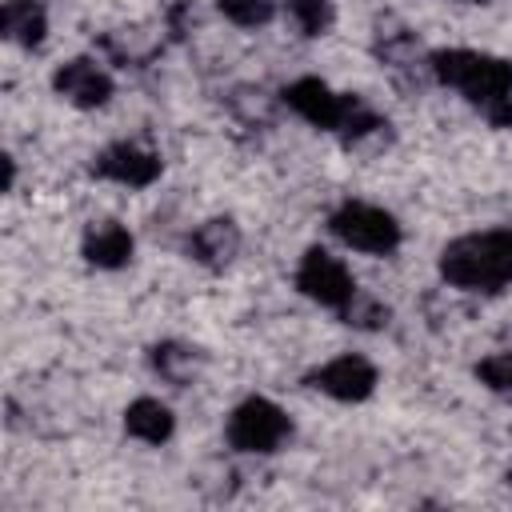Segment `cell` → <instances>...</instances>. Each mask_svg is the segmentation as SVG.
<instances>
[{"label":"cell","mask_w":512,"mask_h":512,"mask_svg":"<svg viewBox=\"0 0 512 512\" xmlns=\"http://www.w3.org/2000/svg\"><path fill=\"white\" fill-rule=\"evenodd\" d=\"M428 72L456 88L492 128H512V60L476 48H440L428 56Z\"/></svg>","instance_id":"1"},{"label":"cell","mask_w":512,"mask_h":512,"mask_svg":"<svg viewBox=\"0 0 512 512\" xmlns=\"http://www.w3.org/2000/svg\"><path fill=\"white\" fill-rule=\"evenodd\" d=\"M440 280L460 292H500L512 284V224L468 232L440 248Z\"/></svg>","instance_id":"2"},{"label":"cell","mask_w":512,"mask_h":512,"mask_svg":"<svg viewBox=\"0 0 512 512\" xmlns=\"http://www.w3.org/2000/svg\"><path fill=\"white\" fill-rule=\"evenodd\" d=\"M288 436H292V420L268 396H244L228 412V424H224L228 448L232 452H244V456H268V452L284 448Z\"/></svg>","instance_id":"3"},{"label":"cell","mask_w":512,"mask_h":512,"mask_svg":"<svg viewBox=\"0 0 512 512\" xmlns=\"http://www.w3.org/2000/svg\"><path fill=\"white\" fill-rule=\"evenodd\" d=\"M328 232L352 248V252H364V256H392L404 240L400 232V220L380 208V204H368V200H344L332 216H328Z\"/></svg>","instance_id":"4"},{"label":"cell","mask_w":512,"mask_h":512,"mask_svg":"<svg viewBox=\"0 0 512 512\" xmlns=\"http://www.w3.org/2000/svg\"><path fill=\"white\" fill-rule=\"evenodd\" d=\"M296 288L300 296H308L320 308L340 312L352 296H356V280L348 272V264L340 256H332L328 248H308L296 264Z\"/></svg>","instance_id":"5"},{"label":"cell","mask_w":512,"mask_h":512,"mask_svg":"<svg viewBox=\"0 0 512 512\" xmlns=\"http://www.w3.org/2000/svg\"><path fill=\"white\" fill-rule=\"evenodd\" d=\"M304 384H308L312 392L328 396V400L360 404V400H368V396L376 392L380 372H376V364H372L368 356H360V352H340V356L324 360L320 368H312V372L304 376Z\"/></svg>","instance_id":"6"},{"label":"cell","mask_w":512,"mask_h":512,"mask_svg":"<svg viewBox=\"0 0 512 512\" xmlns=\"http://www.w3.org/2000/svg\"><path fill=\"white\" fill-rule=\"evenodd\" d=\"M280 100H284L300 120H308L312 128L340 132L344 120L352 116V108H356L360 96H352V92H336V88L324 84L320 76H300V80H292V84L280 92Z\"/></svg>","instance_id":"7"},{"label":"cell","mask_w":512,"mask_h":512,"mask_svg":"<svg viewBox=\"0 0 512 512\" xmlns=\"http://www.w3.org/2000/svg\"><path fill=\"white\" fill-rule=\"evenodd\" d=\"M52 92H56L64 104L80 108V112H96V108H104V104L112 100L116 80H112V72H108L100 60H92V56H72V60H64V64H56V72H52Z\"/></svg>","instance_id":"8"},{"label":"cell","mask_w":512,"mask_h":512,"mask_svg":"<svg viewBox=\"0 0 512 512\" xmlns=\"http://www.w3.org/2000/svg\"><path fill=\"white\" fill-rule=\"evenodd\" d=\"M160 172H164L160 152L156 148H144L136 140H116V144L100 148L96 160H92V176L112 180L120 188H148V184L160 180Z\"/></svg>","instance_id":"9"},{"label":"cell","mask_w":512,"mask_h":512,"mask_svg":"<svg viewBox=\"0 0 512 512\" xmlns=\"http://www.w3.org/2000/svg\"><path fill=\"white\" fill-rule=\"evenodd\" d=\"M240 244H244V236H240V224H236L232 216H208V220H200V224L192 228V236H188V256H192L200 268L220 272V268H228V264L240 256Z\"/></svg>","instance_id":"10"},{"label":"cell","mask_w":512,"mask_h":512,"mask_svg":"<svg viewBox=\"0 0 512 512\" xmlns=\"http://www.w3.org/2000/svg\"><path fill=\"white\" fill-rule=\"evenodd\" d=\"M132 252H136V240L120 220H92L80 236V256L100 272L124 268L132 260Z\"/></svg>","instance_id":"11"},{"label":"cell","mask_w":512,"mask_h":512,"mask_svg":"<svg viewBox=\"0 0 512 512\" xmlns=\"http://www.w3.org/2000/svg\"><path fill=\"white\" fill-rule=\"evenodd\" d=\"M0 36L16 48H40L48 36V12L40 0H4L0 4Z\"/></svg>","instance_id":"12"},{"label":"cell","mask_w":512,"mask_h":512,"mask_svg":"<svg viewBox=\"0 0 512 512\" xmlns=\"http://www.w3.org/2000/svg\"><path fill=\"white\" fill-rule=\"evenodd\" d=\"M124 432L140 444H168L172 432H176V416L164 400L156 396H136L128 408H124Z\"/></svg>","instance_id":"13"},{"label":"cell","mask_w":512,"mask_h":512,"mask_svg":"<svg viewBox=\"0 0 512 512\" xmlns=\"http://www.w3.org/2000/svg\"><path fill=\"white\" fill-rule=\"evenodd\" d=\"M148 364H152V372H156L160 380L184 388V384H192V376L204 368V352H200L196 344H184V340H160V344H152Z\"/></svg>","instance_id":"14"},{"label":"cell","mask_w":512,"mask_h":512,"mask_svg":"<svg viewBox=\"0 0 512 512\" xmlns=\"http://www.w3.org/2000/svg\"><path fill=\"white\" fill-rule=\"evenodd\" d=\"M280 4H284L288 24L296 28V36H304V40H320L336 24L332 0H280Z\"/></svg>","instance_id":"15"},{"label":"cell","mask_w":512,"mask_h":512,"mask_svg":"<svg viewBox=\"0 0 512 512\" xmlns=\"http://www.w3.org/2000/svg\"><path fill=\"white\" fill-rule=\"evenodd\" d=\"M340 320H344L348 328H360V332H380V328H388L392 308H388L380 296H372V292L356 288V296L340 308Z\"/></svg>","instance_id":"16"},{"label":"cell","mask_w":512,"mask_h":512,"mask_svg":"<svg viewBox=\"0 0 512 512\" xmlns=\"http://www.w3.org/2000/svg\"><path fill=\"white\" fill-rule=\"evenodd\" d=\"M376 56L388 64V68H404L416 60V36L392 20L376 24Z\"/></svg>","instance_id":"17"},{"label":"cell","mask_w":512,"mask_h":512,"mask_svg":"<svg viewBox=\"0 0 512 512\" xmlns=\"http://www.w3.org/2000/svg\"><path fill=\"white\" fill-rule=\"evenodd\" d=\"M216 8L236 28H264V24L276 20L280 0H216Z\"/></svg>","instance_id":"18"},{"label":"cell","mask_w":512,"mask_h":512,"mask_svg":"<svg viewBox=\"0 0 512 512\" xmlns=\"http://www.w3.org/2000/svg\"><path fill=\"white\" fill-rule=\"evenodd\" d=\"M476 380L488 388V392H500V396H512V348H500V352H488L480 364H476Z\"/></svg>","instance_id":"19"},{"label":"cell","mask_w":512,"mask_h":512,"mask_svg":"<svg viewBox=\"0 0 512 512\" xmlns=\"http://www.w3.org/2000/svg\"><path fill=\"white\" fill-rule=\"evenodd\" d=\"M12 184H16V160L4 156V192H12Z\"/></svg>","instance_id":"20"},{"label":"cell","mask_w":512,"mask_h":512,"mask_svg":"<svg viewBox=\"0 0 512 512\" xmlns=\"http://www.w3.org/2000/svg\"><path fill=\"white\" fill-rule=\"evenodd\" d=\"M504 484L512 488V460H508V468H504Z\"/></svg>","instance_id":"21"},{"label":"cell","mask_w":512,"mask_h":512,"mask_svg":"<svg viewBox=\"0 0 512 512\" xmlns=\"http://www.w3.org/2000/svg\"><path fill=\"white\" fill-rule=\"evenodd\" d=\"M468 4H484V0H468Z\"/></svg>","instance_id":"22"}]
</instances>
